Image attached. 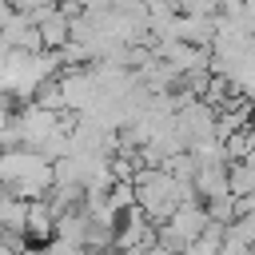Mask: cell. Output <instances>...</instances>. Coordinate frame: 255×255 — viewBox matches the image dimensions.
Segmentation results:
<instances>
[{
    "instance_id": "cell-1",
    "label": "cell",
    "mask_w": 255,
    "mask_h": 255,
    "mask_svg": "<svg viewBox=\"0 0 255 255\" xmlns=\"http://www.w3.org/2000/svg\"><path fill=\"white\" fill-rule=\"evenodd\" d=\"M52 183H56V163L44 151L24 147V143L0 147V187L4 191L24 195V199H40L52 191Z\"/></svg>"
},
{
    "instance_id": "cell-2",
    "label": "cell",
    "mask_w": 255,
    "mask_h": 255,
    "mask_svg": "<svg viewBox=\"0 0 255 255\" xmlns=\"http://www.w3.org/2000/svg\"><path fill=\"white\" fill-rule=\"evenodd\" d=\"M0 44H8V48H24V52H40V48H44V40H40V24H36L28 12L12 8V16L0 24Z\"/></svg>"
},
{
    "instance_id": "cell-3",
    "label": "cell",
    "mask_w": 255,
    "mask_h": 255,
    "mask_svg": "<svg viewBox=\"0 0 255 255\" xmlns=\"http://www.w3.org/2000/svg\"><path fill=\"white\" fill-rule=\"evenodd\" d=\"M28 239H32V243L56 239V207L48 203V195L28 199Z\"/></svg>"
},
{
    "instance_id": "cell-4",
    "label": "cell",
    "mask_w": 255,
    "mask_h": 255,
    "mask_svg": "<svg viewBox=\"0 0 255 255\" xmlns=\"http://www.w3.org/2000/svg\"><path fill=\"white\" fill-rule=\"evenodd\" d=\"M191 183H195L199 199H215V195L231 191V183H227V159H215V163H199Z\"/></svg>"
},
{
    "instance_id": "cell-5",
    "label": "cell",
    "mask_w": 255,
    "mask_h": 255,
    "mask_svg": "<svg viewBox=\"0 0 255 255\" xmlns=\"http://www.w3.org/2000/svg\"><path fill=\"white\" fill-rule=\"evenodd\" d=\"M40 40H44V48L60 52V48L72 40V16H68L64 8H52V12L40 20Z\"/></svg>"
},
{
    "instance_id": "cell-6",
    "label": "cell",
    "mask_w": 255,
    "mask_h": 255,
    "mask_svg": "<svg viewBox=\"0 0 255 255\" xmlns=\"http://www.w3.org/2000/svg\"><path fill=\"white\" fill-rule=\"evenodd\" d=\"M223 151H227V159H243V155H251V151H255V120L243 124V128H235L231 135H223Z\"/></svg>"
},
{
    "instance_id": "cell-7",
    "label": "cell",
    "mask_w": 255,
    "mask_h": 255,
    "mask_svg": "<svg viewBox=\"0 0 255 255\" xmlns=\"http://www.w3.org/2000/svg\"><path fill=\"white\" fill-rule=\"evenodd\" d=\"M219 255H255V247L239 235L235 223H227V231H223V239H219Z\"/></svg>"
},
{
    "instance_id": "cell-8",
    "label": "cell",
    "mask_w": 255,
    "mask_h": 255,
    "mask_svg": "<svg viewBox=\"0 0 255 255\" xmlns=\"http://www.w3.org/2000/svg\"><path fill=\"white\" fill-rule=\"evenodd\" d=\"M16 143V131H12V116H8V104H0V147H12Z\"/></svg>"
},
{
    "instance_id": "cell-9",
    "label": "cell",
    "mask_w": 255,
    "mask_h": 255,
    "mask_svg": "<svg viewBox=\"0 0 255 255\" xmlns=\"http://www.w3.org/2000/svg\"><path fill=\"white\" fill-rule=\"evenodd\" d=\"M235 227H239V235H243V239L255 247V211H243V215L235 219Z\"/></svg>"
}]
</instances>
